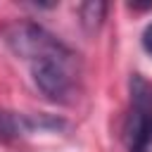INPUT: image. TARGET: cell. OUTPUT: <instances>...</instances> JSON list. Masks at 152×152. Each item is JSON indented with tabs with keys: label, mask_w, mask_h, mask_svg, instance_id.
<instances>
[{
	"label": "cell",
	"mask_w": 152,
	"mask_h": 152,
	"mask_svg": "<svg viewBox=\"0 0 152 152\" xmlns=\"http://www.w3.org/2000/svg\"><path fill=\"white\" fill-rule=\"evenodd\" d=\"M7 43L10 48L28 59H45V57H71L69 48L64 43H59L52 33H48L43 26L33 24V21H17L7 28Z\"/></svg>",
	"instance_id": "1"
},
{
	"label": "cell",
	"mask_w": 152,
	"mask_h": 152,
	"mask_svg": "<svg viewBox=\"0 0 152 152\" xmlns=\"http://www.w3.org/2000/svg\"><path fill=\"white\" fill-rule=\"evenodd\" d=\"M126 142L131 152H150L152 145V90L142 76H131V112L126 121Z\"/></svg>",
	"instance_id": "2"
},
{
	"label": "cell",
	"mask_w": 152,
	"mask_h": 152,
	"mask_svg": "<svg viewBox=\"0 0 152 152\" xmlns=\"http://www.w3.org/2000/svg\"><path fill=\"white\" fill-rule=\"evenodd\" d=\"M69 57H45L31 62V76L38 90L52 102H69L74 93V81L66 69Z\"/></svg>",
	"instance_id": "3"
},
{
	"label": "cell",
	"mask_w": 152,
	"mask_h": 152,
	"mask_svg": "<svg viewBox=\"0 0 152 152\" xmlns=\"http://www.w3.org/2000/svg\"><path fill=\"white\" fill-rule=\"evenodd\" d=\"M33 131V116H19L12 112H0V140H14L24 133Z\"/></svg>",
	"instance_id": "4"
},
{
	"label": "cell",
	"mask_w": 152,
	"mask_h": 152,
	"mask_svg": "<svg viewBox=\"0 0 152 152\" xmlns=\"http://www.w3.org/2000/svg\"><path fill=\"white\" fill-rule=\"evenodd\" d=\"M104 12H107V2H83L81 5V24L86 26V31H95L102 19H104Z\"/></svg>",
	"instance_id": "5"
},
{
	"label": "cell",
	"mask_w": 152,
	"mask_h": 152,
	"mask_svg": "<svg viewBox=\"0 0 152 152\" xmlns=\"http://www.w3.org/2000/svg\"><path fill=\"white\" fill-rule=\"evenodd\" d=\"M142 48H145V52H150L152 55V24H147L145 26V31H142Z\"/></svg>",
	"instance_id": "6"
}]
</instances>
